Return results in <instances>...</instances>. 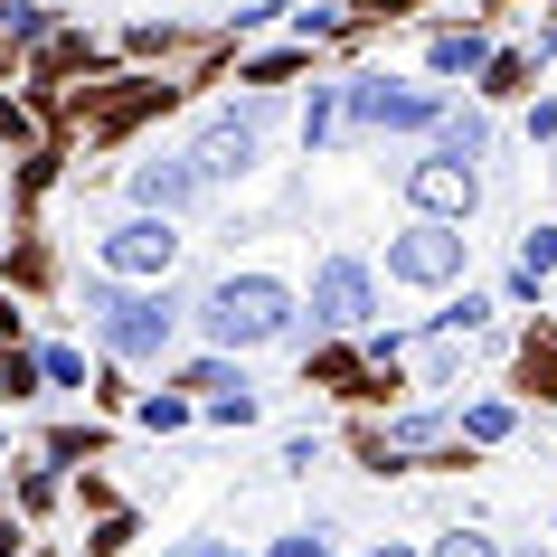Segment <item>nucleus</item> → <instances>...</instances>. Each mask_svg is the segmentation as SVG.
Instances as JSON below:
<instances>
[{
  "instance_id": "f257e3e1",
  "label": "nucleus",
  "mask_w": 557,
  "mask_h": 557,
  "mask_svg": "<svg viewBox=\"0 0 557 557\" xmlns=\"http://www.w3.org/2000/svg\"><path fill=\"white\" fill-rule=\"evenodd\" d=\"M294 294L274 284V274H218L199 294V331L208 350H264V341H294Z\"/></svg>"
},
{
  "instance_id": "f03ea898",
  "label": "nucleus",
  "mask_w": 557,
  "mask_h": 557,
  "mask_svg": "<svg viewBox=\"0 0 557 557\" xmlns=\"http://www.w3.org/2000/svg\"><path fill=\"white\" fill-rule=\"evenodd\" d=\"M86 322H95V341H104L114 359H161V350H171V331H180V294H171V284L123 294L114 274H95V284H86Z\"/></svg>"
},
{
  "instance_id": "7ed1b4c3",
  "label": "nucleus",
  "mask_w": 557,
  "mask_h": 557,
  "mask_svg": "<svg viewBox=\"0 0 557 557\" xmlns=\"http://www.w3.org/2000/svg\"><path fill=\"white\" fill-rule=\"evenodd\" d=\"M341 114L359 123V133H435L454 104H444L435 86H397V76H350L341 86Z\"/></svg>"
},
{
  "instance_id": "20e7f679",
  "label": "nucleus",
  "mask_w": 557,
  "mask_h": 557,
  "mask_svg": "<svg viewBox=\"0 0 557 557\" xmlns=\"http://www.w3.org/2000/svg\"><path fill=\"white\" fill-rule=\"evenodd\" d=\"M463 246H472L463 227L416 218L407 236H387V284H425V294H435V284H454V274H463Z\"/></svg>"
},
{
  "instance_id": "39448f33",
  "label": "nucleus",
  "mask_w": 557,
  "mask_h": 557,
  "mask_svg": "<svg viewBox=\"0 0 557 557\" xmlns=\"http://www.w3.org/2000/svg\"><path fill=\"white\" fill-rule=\"evenodd\" d=\"M369 312H379V274L359 256H322L312 264V322L322 331H369Z\"/></svg>"
},
{
  "instance_id": "423d86ee",
  "label": "nucleus",
  "mask_w": 557,
  "mask_h": 557,
  "mask_svg": "<svg viewBox=\"0 0 557 557\" xmlns=\"http://www.w3.org/2000/svg\"><path fill=\"white\" fill-rule=\"evenodd\" d=\"M407 208H416V218H444V227H463L472 208H482V171L454 161V151H425V161L407 171Z\"/></svg>"
},
{
  "instance_id": "0eeeda50",
  "label": "nucleus",
  "mask_w": 557,
  "mask_h": 557,
  "mask_svg": "<svg viewBox=\"0 0 557 557\" xmlns=\"http://www.w3.org/2000/svg\"><path fill=\"white\" fill-rule=\"evenodd\" d=\"M171 264H180V227L171 218H123V227H104V274H143V284H171Z\"/></svg>"
},
{
  "instance_id": "6e6552de",
  "label": "nucleus",
  "mask_w": 557,
  "mask_h": 557,
  "mask_svg": "<svg viewBox=\"0 0 557 557\" xmlns=\"http://www.w3.org/2000/svg\"><path fill=\"white\" fill-rule=\"evenodd\" d=\"M274 123V95H246V104H227V114L199 133V171L208 180H246L256 171V133Z\"/></svg>"
},
{
  "instance_id": "1a4fd4ad",
  "label": "nucleus",
  "mask_w": 557,
  "mask_h": 557,
  "mask_svg": "<svg viewBox=\"0 0 557 557\" xmlns=\"http://www.w3.org/2000/svg\"><path fill=\"white\" fill-rule=\"evenodd\" d=\"M199 189H208L199 151H180V161H143V171H133V208H143V218H180Z\"/></svg>"
},
{
  "instance_id": "9d476101",
  "label": "nucleus",
  "mask_w": 557,
  "mask_h": 557,
  "mask_svg": "<svg viewBox=\"0 0 557 557\" xmlns=\"http://www.w3.org/2000/svg\"><path fill=\"white\" fill-rule=\"evenodd\" d=\"M425 66H435V76H482V66H492V38L482 29H435L425 38Z\"/></svg>"
},
{
  "instance_id": "9b49d317",
  "label": "nucleus",
  "mask_w": 557,
  "mask_h": 557,
  "mask_svg": "<svg viewBox=\"0 0 557 557\" xmlns=\"http://www.w3.org/2000/svg\"><path fill=\"white\" fill-rule=\"evenodd\" d=\"M539 284H557V227H529L520 264H510V294H539Z\"/></svg>"
},
{
  "instance_id": "f8f14e48",
  "label": "nucleus",
  "mask_w": 557,
  "mask_h": 557,
  "mask_svg": "<svg viewBox=\"0 0 557 557\" xmlns=\"http://www.w3.org/2000/svg\"><path fill=\"white\" fill-rule=\"evenodd\" d=\"M482 143H492V123H482V114H444L435 123V151H454V161H482Z\"/></svg>"
},
{
  "instance_id": "ddd939ff",
  "label": "nucleus",
  "mask_w": 557,
  "mask_h": 557,
  "mask_svg": "<svg viewBox=\"0 0 557 557\" xmlns=\"http://www.w3.org/2000/svg\"><path fill=\"white\" fill-rule=\"evenodd\" d=\"M425 444H444V416H397L387 425V454H425Z\"/></svg>"
},
{
  "instance_id": "4468645a",
  "label": "nucleus",
  "mask_w": 557,
  "mask_h": 557,
  "mask_svg": "<svg viewBox=\"0 0 557 557\" xmlns=\"http://www.w3.org/2000/svg\"><path fill=\"white\" fill-rule=\"evenodd\" d=\"M180 387H208V407H218V397H246V379L227 369V350H218V359H199V369H189Z\"/></svg>"
},
{
  "instance_id": "2eb2a0df",
  "label": "nucleus",
  "mask_w": 557,
  "mask_h": 557,
  "mask_svg": "<svg viewBox=\"0 0 557 557\" xmlns=\"http://www.w3.org/2000/svg\"><path fill=\"white\" fill-rule=\"evenodd\" d=\"M0 29L29 48V38H48V10H38V0H10V10H0Z\"/></svg>"
},
{
  "instance_id": "dca6fc26",
  "label": "nucleus",
  "mask_w": 557,
  "mask_h": 557,
  "mask_svg": "<svg viewBox=\"0 0 557 557\" xmlns=\"http://www.w3.org/2000/svg\"><path fill=\"white\" fill-rule=\"evenodd\" d=\"M482 322H492V302H482V294H463V302H444V312H435V331H482Z\"/></svg>"
},
{
  "instance_id": "f3484780",
  "label": "nucleus",
  "mask_w": 557,
  "mask_h": 557,
  "mask_svg": "<svg viewBox=\"0 0 557 557\" xmlns=\"http://www.w3.org/2000/svg\"><path fill=\"white\" fill-rule=\"evenodd\" d=\"M331 114H341V95H312V104H302V143H331Z\"/></svg>"
},
{
  "instance_id": "a211bd4d",
  "label": "nucleus",
  "mask_w": 557,
  "mask_h": 557,
  "mask_svg": "<svg viewBox=\"0 0 557 557\" xmlns=\"http://www.w3.org/2000/svg\"><path fill=\"white\" fill-rule=\"evenodd\" d=\"M143 425H151V435H171V425H189V397H143Z\"/></svg>"
},
{
  "instance_id": "6ab92c4d",
  "label": "nucleus",
  "mask_w": 557,
  "mask_h": 557,
  "mask_svg": "<svg viewBox=\"0 0 557 557\" xmlns=\"http://www.w3.org/2000/svg\"><path fill=\"white\" fill-rule=\"evenodd\" d=\"M463 435H472V444H500V435H510V407H472Z\"/></svg>"
},
{
  "instance_id": "aec40b11",
  "label": "nucleus",
  "mask_w": 557,
  "mask_h": 557,
  "mask_svg": "<svg viewBox=\"0 0 557 557\" xmlns=\"http://www.w3.org/2000/svg\"><path fill=\"white\" fill-rule=\"evenodd\" d=\"M435 557H500L482 529H454V539H435Z\"/></svg>"
},
{
  "instance_id": "412c9836",
  "label": "nucleus",
  "mask_w": 557,
  "mask_h": 557,
  "mask_svg": "<svg viewBox=\"0 0 557 557\" xmlns=\"http://www.w3.org/2000/svg\"><path fill=\"white\" fill-rule=\"evenodd\" d=\"M0 387H10V397H29V387H38V359L10 350V359H0Z\"/></svg>"
},
{
  "instance_id": "4be33fe9",
  "label": "nucleus",
  "mask_w": 557,
  "mask_h": 557,
  "mask_svg": "<svg viewBox=\"0 0 557 557\" xmlns=\"http://www.w3.org/2000/svg\"><path fill=\"white\" fill-rule=\"evenodd\" d=\"M38 369H48V379H58V387H86V359H76V350H48V359H38Z\"/></svg>"
},
{
  "instance_id": "5701e85b",
  "label": "nucleus",
  "mask_w": 557,
  "mask_h": 557,
  "mask_svg": "<svg viewBox=\"0 0 557 557\" xmlns=\"http://www.w3.org/2000/svg\"><path fill=\"white\" fill-rule=\"evenodd\" d=\"M274 557H331L322 529H294V539H274Z\"/></svg>"
},
{
  "instance_id": "b1692460",
  "label": "nucleus",
  "mask_w": 557,
  "mask_h": 557,
  "mask_svg": "<svg viewBox=\"0 0 557 557\" xmlns=\"http://www.w3.org/2000/svg\"><path fill=\"white\" fill-rule=\"evenodd\" d=\"M529 143H557V95H539V104H529Z\"/></svg>"
},
{
  "instance_id": "393cba45",
  "label": "nucleus",
  "mask_w": 557,
  "mask_h": 557,
  "mask_svg": "<svg viewBox=\"0 0 557 557\" xmlns=\"http://www.w3.org/2000/svg\"><path fill=\"white\" fill-rule=\"evenodd\" d=\"M171 557H218V548H208V539H189V548H171Z\"/></svg>"
},
{
  "instance_id": "a878e982",
  "label": "nucleus",
  "mask_w": 557,
  "mask_h": 557,
  "mask_svg": "<svg viewBox=\"0 0 557 557\" xmlns=\"http://www.w3.org/2000/svg\"><path fill=\"white\" fill-rule=\"evenodd\" d=\"M369 557H416V548H397V539H387V548H369Z\"/></svg>"
},
{
  "instance_id": "bb28decb",
  "label": "nucleus",
  "mask_w": 557,
  "mask_h": 557,
  "mask_svg": "<svg viewBox=\"0 0 557 557\" xmlns=\"http://www.w3.org/2000/svg\"><path fill=\"white\" fill-rule=\"evenodd\" d=\"M359 10H397V0H359Z\"/></svg>"
}]
</instances>
